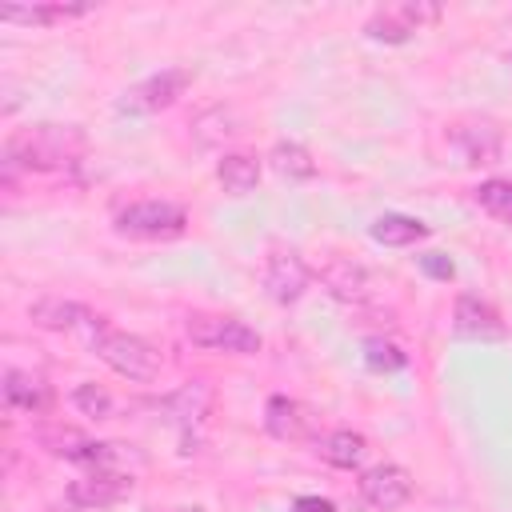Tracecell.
<instances>
[{
  "mask_svg": "<svg viewBox=\"0 0 512 512\" xmlns=\"http://www.w3.org/2000/svg\"><path fill=\"white\" fill-rule=\"evenodd\" d=\"M88 152V140L76 124H32L4 140V172H56L80 164Z\"/></svg>",
  "mask_w": 512,
  "mask_h": 512,
  "instance_id": "cell-1",
  "label": "cell"
},
{
  "mask_svg": "<svg viewBox=\"0 0 512 512\" xmlns=\"http://www.w3.org/2000/svg\"><path fill=\"white\" fill-rule=\"evenodd\" d=\"M88 348L112 368V372H120V376H128V380H156L160 376V352L144 340V336H132V332H120V328H112V324H96L92 332H88Z\"/></svg>",
  "mask_w": 512,
  "mask_h": 512,
  "instance_id": "cell-2",
  "label": "cell"
},
{
  "mask_svg": "<svg viewBox=\"0 0 512 512\" xmlns=\"http://www.w3.org/2000/svg\"><path fill=\"white\" fill-rule=\"evenodd\" d=\"M116 228L136 240H172L188 228V212L172 200H136L116 212Z\"/></svg>",
  "mask_w": 512,
  "mask_h": 512,
  "instance_id": "cell-3",
  "label": "cell"
},
{
  "mask_svg": "<svg viewBox=\"0 0 512 512\" xmlns=\"http://www.w3.org/2000/svg\"><path fill=\"white\" fill-rule=\"evenodd\" d=\"M184 328H188V340L200 348H220V352H236V356L260 352V332L236 316H192Z\"/></svg>",
  "mask_w": 512,
  "mask_h": 512,
  "instance_id": "cell-4",
  "label": "cell"
},
{
  "mask_svg": "<svg viewBox=\"0 0 512 512\" xmlns=\"http://www.w3.org/2000/svg\"><path fill=\"white\" fill-rule=\"evenodd\" d=\"M192 84V68H164V72H152L148 80L132 84L124 96H120V112H132V116H144V112H160L168 104H176L184 96V88Z\"/></svg>",
  "mask_w": 512,
  "mask_h": 512,
  "instance_id": "cell-5",
  "label": "cell"
},
{
  "mask_svg": "<svg viewBox=\"0 0 512 512\" xmlns=\"http://www.w3.org/2000/svg\"><path fill=\"white\" fill-rule=\"evenodd\" d=\"M132 484H136V480H132L128 472L96 468V472L72 480L68 492H64V500H68L72 508H84V512H92V508H112V504H120L124 496H132Z\"/></svg>",
  "mask_w": 512,
  "mask_h": 512,
  "instance_id": "cell-6",
  "label": "cell"
},
{
  "mask_svg": "<svg viewBox=\"0 0 512 512\" xmlns=\"http://www.w3.org/2000/svg\"><path fill=\"white\" fill-rule=\"evenodd\" d=\"M408 496H412V472L400 464H376L360 476V500L376 512H392L408 504Z\"/></svg>",
  "mask_w": 512,
  "mask_h": 512,
  "instance_id": "cell-7",
  "label": "cell"
},
{
  "mask_svg": "<svg viewBox=\"0 0 512 512\" xmlns=\"http://www.w3.org/2000/svg\"><path fill=\"white\" fill-rule=\"evenodd\" d=\"M436 16H440L436 4H388L364 24V32L384 44H404L412 32H420V24H428Z\"/></svg>",
  "mask_w": 512,
  "mask_h": 512,
  "instance_id": "cell-8",
  "label": "cell"
},
{
  "mask_svg": "<svg viewBox=\"0 0 512 512\" xmlns=\"http://www.w3.org/2000/svg\"><path fill=\"white\" fill-rule=\"evenodd\" d=\"M40 444L52 456H64L76 464H96V468H112V448H116V444H96L92 436H84L80 428H68V424L40 428Z\"/></svg>",
  "mask_w": 512,
  "mask_h": 512,
  "instance_id": "cell-9",
  "label": "cell"
},
{
  "mask_svg": "<svg viewBox=\"0 0 512 512\" xmlns=\"http://www.w3.org/2000/svg\"><path fill=\"white\" fill-rule=\"evenodd\" d=\"M448 140H452V148L460 152L464 164H492V160L504 152V132H500L492 120H464V124H452Z\"/></svg>",
  "mask_w": 512,
  "mask_h": 512,
  "instance_id": "cell-10",
  "label": "cell"
},
{
  "mask_svg": "<svg viewBox=\"0 0 512 512\" xmlns=\"http://www.w3.org/2000/svg\"><path fill=\"white\" fill-rule=\"evenodd\" d=\"M308 280H312V272L296 252H272L264 264V288L276 304H296L304 296Z\"/></svg>",
  "mask_w": 512,
  "mask_h": 512,
  "instance_id": "cell-11",
  "label": "cell"
},
{
  "mask_svg": "<svg viewBox=\"0 0 512 512\" xmlns=\"http://www.w3.org/2000/svg\"><path fill=\"white\" fill-rule=\"evenodd\" d=\"M452 328H456V336H468V340H500L504 336L500 312L488 300H480L476 292L456 296V304H452Z\"/></svg>",
  "mask_w": 512,
  "mask_h": 512,
  "instance_id": "cell-12",
  "label": "cell"
},
{
  "mask_svg": "<svg viewBox=\"0 0 512 512\" xmlns=\"http://www.w3.org/2000/svg\"><path fill=\"white\" fill-rule=\"evenodd\" d=\"M28 316H32V324H40V328H52V332H84V336L100 324V316H96L92 308H84V304H76V300H60V296L36 300V304L28 308Z\"/></svg>",
  "mask_w": 512,
  "mask_h": 512,
  "instance_id": "cell-13",
  "label": "cell"
},
{
  "mask_svg": "<svg viewBox=\"0 0 512 512\" xmlns=\"http://www.w3.org/2000/svg\"><path fill=\"white\" fill-rule=\"evenodd\" d=\"M324 288H328L336 300H344V304H364V300H372L376 280H372L368 268H360V264H352V260H332V264L324 268Z\"/></svg>",
  "mask_w": 512,
  "mask_h": 512,
  "instance_id": "cell-14",
  "label": "cell"
},
{
  "mask_svg": "<svg viewBox=\"0 0 512 512\" xmlns=\"http://www.w3.org/2000/svg\"><path fill=\"white\" fill-rule=\"evenodd\" d=\"M4 400H8V408L44 416V412L52 408V388H48L40 376H32V372L8 368V372H4Z\"/></svg>",
  "mask_w": 512,
  "mask_h": 512,
  "instance_id": "cell-15",
  "label": "cell"
},
{
  "mask_svg": "<svg viewBox=\"0 0 512 512\" xmlns=\"http://www.w3.org/2000/svg\"><path fill=\"white\" fill-rule=\"evenodd\" d=\"M208 408H212V388H208L204 380H192V384H184L180 392H172V396L164 400L168 420H172V424H180V428L200 424V420L208 416Z\"/></svg>",
  "mask_w": 512,
  "mask_h": 512,
  "instance_id": "cell-16",
  "label": "cell"
},
{
  "mask_svg": "<svg viewBox=\"0 0 512 512\" xmlns=\"http://www.w3.org/2000/svg\"><path fill=\"white\" fill-rule=\"evenodd\" d=\"M264 424H268V432H272L276 440H304L312 420H308V412H304L296 400L272 396L268 408H264Z\"/></svg>",
  "mask_w": 512,
  "mask_h": 512,
  "instance_id": "cell-17",
  "label": "cell"
},
{
  "mask_svg": "<svg viewBox=\"0 0 512 512\" xmlns=\"http://www.w3.org/2000/svg\"><path fill=\"white\" fill-rule=\"evenodd\" d=\"M216 180L224 184V192L248 196V192H256V184H260V164H256V156H248V152H228V156H220V164H216Z\"/></svg>",
  "mask_w": 512,
  "mask_h": 512,
  "instance_id": "cell-18",
  "label": "cell"
},
{
  "mask_svg": "<svg viewBox=\"0 0 512 512\" xmlns=\"http://www.w3.org/2000/svg\"><path fill=\"white\" fill-rule=\"evenodd\" d=\"M424 236H428V224L416 216H404V212H384L372 220V240H380L388 248H404V244H416Z\"/></svg>",
  "mask_w": 512,
  "mask_h": 512,
  "instance_id": "cell-19",
  "label": "cell"
},
{
  "mask_svg": "<svg viewBox=\"0 0 512 512\" xmlns=\"http://www.w3.org/2000/svg\"><path fill=\"white\" fill-rule=\"evenodd\" d=\"M320 456L328 464H336V468H356L368 456V440L360 432H352V428H336L332 436L320 440Z\"/></svg>",
  "mask_w": 512,
  "mask_h": 512,
  "instance_id": "cell-20",
  "label": "cell"
},
{
  "mask_svg": "<svg viewBox=\"0 0 512 512\" xmlns=\"http://www.w3.org/2000/svg\"><path fill=\"white\" fill-rule=\"evenodd\" d=\"M84 12H88V4H32V8L8 4V8H0V20H8V24H60V20L84 16Z\"/></svg>",
  "mask_w": 512,
  "mask_h": 512,
  "instance_id": "cell-21",
  "label": "cell"
},
{
  "mask_svg": "<svg viewBox=\"0 0 512 512\" xmlns=\"http://www.w3.org/2000/svg\"><path fill=\"white\" fill-rule=\"evenodd\" d=\"M268 160H272V168H276L280 176H288V180H312V176H316L312 152H308L304 144H296V140H280Z\"/></svg>",
  "mask_w": 512,
  "mask_h": 512,
  "instance_id": "cell-22",
  "label": "cell"
},
{
  "mask_svg": "<svg viewBox=\"0 0 512 512\" xmlns=\"http://www.w3.org/2000/svg\"><path fill=\"white\" fill-rule=\"evenodd\" d=\"M476 204H480L488 216L512 224V180H484V184L476 188Z\"/></svg>",
  "mask_w": 512,
  "mask_h": 512,
  "instance_id": "cell-23",
  "label": "cell"
},
{
  "mask_svg": "<svg viewBox=\"0 0 512 512\" xmlns=\"http://www.w3.org/2000/svg\"><path fill=\"white\" fill-rule=\"evenodd\" d=\"M72 404L84 412V416H92V420H108L112 416V396L100 388V384H76L72 388Z\"/></svg>",
  "mask_w": 512,
  "mask_h": 512,
  "instance_id": "cell-24",
  "label": "cell"
},
{
  "mask_svg": "<svg viewBox=\"0 0 512 512\" xmlns=\"http://www.w3.org/2000/svg\"><path fill=\"white\" fill-rule=\"evenodd\" d=\"M364 360H368L372 368L396 372V368H404V364H408V352H400L392 340H380V336H372V340L364 344Z\"/></svg>",
  "mask_w": 512,
  "mask_h": 512,
  "instance_id": "cell-25",
  "label": "cell"
},
{
  "mask_svg": "<svg viewBox=\"0 0 512 512\" xmlns=\"http://www.w3.org/2000/svg\"><path fill=\"white\" fill-rule=\"evenodd\" d=\"M420 268H424L428 276H436V280H452V272H456V268H452V260H448V256H440V252H428V256L420 260Z\"/></svg>",
  "mask_w": 512,
  "mask_h": 512,
  "instance_id": "cell-26",
  "label": "cell"
},
{
  "mask_svg": "<svg viewBox=\"0 0 512 512\" xmlns=\"http://www.w3.org/2000/svg\"><path fill=\"white\" fill-rule=\"evenodd\" d=\"M296 512H332L328 500H316V496H300L296 500Z\"/></svg>",
  "mask_w": 512,
  "mask_h": 512,
  "instance_id": "cell-27",
  "label": "cell"
},
{
  "mask_svg": "<svg viewBox=\"0 0 512 512\" xmlns=\"http://www.w3.org/2000/svg\"><path fill=\"white\" fill-rule=\"evenodd\" d=\"M172 512H200V508H172Z\"/></svg>",
  "mask_w": 512,
  "mask_h": 512,
  "instance_id": "cell-28",
  "label": "cell"
}]
</instances>
